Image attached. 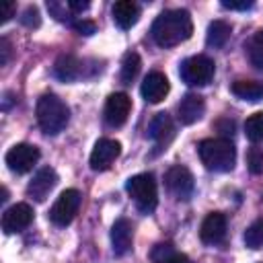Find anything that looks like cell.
<instances>
[{"label": "cell", "mask_w": 263, "mask_h": 263, "mask_svg": "<svg viewBox=\"0 0 263 263\" xmlns=\"http://www.w3.org/2000/svg\"><path fill=\"white\" fill-rule=\"evenodd\" d=\"M132 238H134V226L127 218L115 220L111 226V245L115 255H125L132 249Z\"/></svg>", "instance_id": "2e32d148"}, {"label": "cell", "mask_w": 263, "mask_h": 263, "mask_svg": "<svg viewBox=\"0 0 263 263\" xmlns=\"http://www.w3.org/2000/svg\"><path fill=\"white\" fill-rule=\"evenodd\" d=\"M245 134L251 142H263V111L253 113L245 121Z\"/></svg>", "instance_id": "cb8c5ba5"}, {"label": "cell", "mask_w": 263, "mask_h": 263, "mask_svg": "<svg viewBox=\"0 0 263 263\" xmlns=\"http://www.w3.org/2000/svg\"><path fill=\"white\" fill-rule=\"evenodd\" d=\"M164 185L166 191L177 199V201H187L193 193V175L187 166L175 164L166 171L164 175Z\"/></svg>", "instance_id": "52a82bcc"}, {"label": "cell", "mask_w": 263, "mask_h": 263, "mask_svg": "<svg viewBox=\"0 0 263 263\" xmlns=\"http://www.w3.org/2000/svg\"><path fill=\"white\" fill-rule=\"evenodd\" d=\"M222 6L224 8H230V10H249V8H253V2L249 0H245V2H228V0H222Z\"/></svg>", "instance_id": "d6a6232c"}, {"label": "cell", "mask_w": 263, "mask_h": 263, "mask_svg": "<svg viewBox=\"0 0 263 263\" xmlns=\"http://www.w3.org/2000/svg\"><path fill=\"white\" fill-rule=\"evenodd\" d=\"M214 70H216L214 60H210L208 55H193L181 64L179 74L183 82H187L189 86H205L212 82Z\"/></svg>", "instance_id": "5b68a950"}, {"label": "cell", "mask_w": 263, "mask_h": 263, "mask_svg": "<svg viewBox=\"0 0 263 263\" xmlns=\"http://www.w3.org/2000/svg\"><path fill=\"white\" fill-rule=\"evenodd\" d=\"M247 164H249V171L253 175H261L263 173V150L261 148H251L247 152Z\"/></svg>", "instance_id": "484cf974"}, {"label": "cell", "mask_w": 263, "mask_h": 263, "mask_svg": "<svg viewBox=\"0 0 263 263\" xmlns=\"http://www.w3.org/2000/svg\"><path fill=\"white\" fill-rule=\"evenodd\" d=\"M35 115H37V123L41 132L47 136H58L60 132L66 129L70 121L68 105L55 95H41L35 107Z\"/></svg>", "instance_id": "3957f363"}, {"label": "cell", "mask_w": 263, "mask_h": 263, "mask_svg": "<svg viewBox=\"0 0 263 263\" xmlns=\"http://www.w3.org/2000/svg\"><path fill=\"white\" fill-rule=\"evenodd\" d=\"M245 49H247V58L251 66L257 70H263V31L253 33L251 39L245 43Z\"/></svg>", "instance_id": "7402d4cb"}, {"label": "cell", "mask_w": 263, "mask_h": 263, "mask_svg": "<svg viewBox=\"0 0 263 263\" xmlns=\"http://www.w3.org/2000/svg\"><path fill=\"white\" fill-rule=\"evenodd\" d=\"M58 183V173L51 166H43L35 173V177L27 185V195L35 201H45V197L51 193V189Z\"/></svg>", "instance_id": "7c38bea8"}, {"label": "cell", "mask_w": 263, "mask_h": 263, "mask_svg": "<svg viewBox=\"0 0 263 263\" xmlns=\"http://www.w3.org/2000/svg\"><path fill=\"white\" fill-rule=\"evenodd\" d=\"M14 14H16V6H14L12 2H4V4L0 6V16H2L0 21H2V23L10 21V18H12Z\"/></svg>", "instance_id": "4dcf8cb0"}, {"label": "cell", "mask_w": 263, "mask_h": 263, "mask_svg": "<svg viewBox=\"0 0 263 263\" xmlns=\"http://www.w3.org/2000/svg\"><path fill=\"white\" fill-rule=\"evenodd\" d=\"M173 253H175V249H173L171 242H160V245H156V247L152 249L150 257H152V261H156V263H164Z\"/></svg>", "instance_id": "4316f807"}, {"label": "cell", "mask_w": 263, "mask_h": 263, "mask_svg": "<svg viewBox=\"0 0 263 263\" xmlns=\"http://www.w3.org/2000/svg\"><path fill=\"white\" fill-rule=\"evenodd\" d=\"M0 51H2L0 64H2V66H6V64H8V60H10V43H8V39H6V37H2V39H0Z\"/></svg>", "instance_id": "836d02e7"}, {"label": "cell", "mask_w": 263, "mask_h": 263, "mask_svg": "<svg viewBox=\"0 0 263 263\" xmlns=\"http://www.w3.org/2000/svg\"><path fill=\"white\" fill-rule=\"evenodd\" d=\"M125 189L129 193V197L134 199L136 208L142 214H152L156 203H158V189H156V181L154 175L150 173H140L127 179Z\"/></svg>", "instance_id": "277c9868"}, {"label": "cell", "mask_w": 263, "mask_h": 263, "mask_svg": "<svg viewBox=\"0 0 263 263\" xmlns=\"http://www.w3.org/2000/svg\"><path fill=\"white\" fill-rule=\"evenodd\" d=\"M168 90H171V84H168V78L162 72H150L144 78L142 86H140V92H142L146 103H160V101H164Z\"/></svg>", "instance_id": "5bb4252c"}, {"label": "cell", "mask_w": 263, "mask_h": 263, "mask_svg": "<svg viewBox=\"0 0 263 263\" xmlns=\"http://www.w3.org/2000/svg\"><path fill=\"white\" fill-rule=\"evenodd\" d=\"M138 72H140V55L136 51L125 53L123 62H121V82L132 84V80L138 76Z\"/></svg>", "instance_id": "603a6c76"}, {"label": "cell", "mask_w": 263, "mask_h": 263, "mask_svg": "<svg viewBox=\"0 0 263 263\" xmlns=\"http://www.w3.org/2000/svg\"><path fill=\"white\" fill-rule=\"evenodd\" d=\"M132 111V99L125 92H113L105 103V121L111 127H121Z\"/></svg>", "instance_id": "9c48e42d"}, {"label": "cell", "mask_w": 263, "mask_h": 263, "mask_svg": "<svg viewBox=\"0 0 263 263\" xmlns=\"http://www.w3.org/2000/svg\"><path fill=\"white\" fill-rule=\"evenodd\" d=\"M177 111H179V121L185 123V125H191V123H195V121H199L203 117V113H205V101H203L201 95L189 92V95H185L181 99Z\"/></svg>", "instance_id": "9a60e30c"}, {"label": "cell", "mask_w": 263, "mask_h": 263, "mask_svg": "<svg viewBox=\"0 0 263 263\" xmlns=\"http://www.w3.org/2000/svg\"><path fill=\"white\" fill-rule=\"evenodd\" d=\"M88 6H90L88 0H70V2H68V8H70L72 14H80V12L86 10Z\"/></svg>", "instance_id": "1f68e13d"}, {"label": "cell", "mask_w": 263, "mask_h": 263, "mask_svg": "<svg viewBox=\"0 0 263 263\" xmlns=\"http://www.w3.org/2000/svg\"><path fill=\"white\" fill-rule=\"evenodd\" d=\"M21 23H23L25 27H29V29H33V27H39V25H41V16H39V10H37L35 6H27V8L23 10V14H21Z\"/></svg>", "instance_id": "83f0119b"}, {"label": "cell", "mask_w": 263, "mask_h": 263, "mask_svg": "<svg viewBox=\"0 0 263 263\" xmlns=\"http://www.w3.org/2000/svg\"><path fill=\"white\" fill-rule=\"evenodd\" d=\"M148 136L156 142L158 148L166 146L173 136H175V125H173V119L168 113H156L150 121V127H148Z\"/></svg>", "instance_id": "e0dca14e"}, {"label": "cell", "mask_w": 263, "mask_h": 263, "mask_svg": "<svg viewBox=\"0 0 263 263\" xmlns=\"http://www.w3.org/2000/svg\"><path fill=\"white\" fill-rule=\"evenodd\" d=\"M226 236V216L222 212H212L203 218L199 228V238L205 245H218Z\"/></svg>", "instance_id": "4fadbf2b"}, {"label": "cell", "mask_w": 263, "mask_h": 263, "mask_svg": "<svg viewBox=\"0 0 263 263\" xmlns=\"http://www.w3.org/2000/svg\"><path fill=\"white\" fill-rule=\"evenodd\" d=\"M164 263H191V259H189L187 255H183V253H177V251H175V253H173Z\"/></svg>", "instance_id": "e575fe53"}, {"label": "cell", "mask_w": 263, "mask_h": 263, "mask_svg": "<svg viewBox=\"0 0 263 263\" xmlns=\"http://www.w3.org/2000/svg\"><path fill=\"white\" fill-rule=\"evenodd\" d=\"M47 8H49V12L58 18V21H70L68 16H66V6L64 4H60V2H47Z\"/></svg>", "instance_id": "f546056e"}, {"label": "cell", "mask_w": 263, "mask_h": 263, "mask_svg": "<svg viewBox=\"0 0 263 263\" xmlns=\"http://www.w3.org/2000/svg\"><path fill=\"white\" fill-rule=\"evenodd\" d=\"M72 29L78 31L80 35H92V33H97V25H95L92 21H86V18L74 21V23H72Z\"/></svg>", "instance_id": "f1b7e54d"}, {"label": "cell", "mask_w": 263, "mask_h": 263, "mask_svg": "<svg viewBox=\"0 0 263 263\" xmlns=\"http://www.w3.org/2000/svg\"><path fill=\"white\" fill-rule=\"evenodd\" d=\"M39 160V148L33 144H14L6 152V164L12 173H29Z\"/></svg>", "instance_id": "ba28073f"}, {"label": "cell", "mask_w": 263, "mask_h": 263, "mask_svg": "<svg viewBox=\"0 0 263 263\" xmlns=\"http://www.w3.org/2000/svg\"><path fill=\"white\" fill-rule=\"evenodd\" d=\"M230 33H232V27L226 23V21H212L208 25V35H205V43L214 49L218 47H224L226 41L230 39Z\"/></svg>", "instance_id": "ffe728a7"}, {"label": "cell", "mask_w": 263, "mask_h": 263, "mask_svg": "<svg viewBox=\"0 0 263 263\" xmlns=\"http://www.w3.org/2000/svg\"><path fill=\"white\" fill-rule=\"evenodd\" d=\"M80 201H82V195H80L78 189H66V191H62L58 195L55 203L49 210V220L55 226H68L74 220V216L78 214Z\"/></svg>", "instance_id": "8992f818"}, {"label": "cell", "mask_w": 263, "mask_h": 263, "mask_svg": "<svg viewBox=\"0 0 263 263\" xmlns=\"http://www.w3.org/2000/svg\"><path fill=\"white\" fill-rule=\"evenodd\" d=\"M245 245L249 249H261L263 247V218L255 220L247 230H245Z\"/></svg>", "instance_id": "d4e9b609"}, {"label": "cell", "mask_w": 263, "mask_h": 263, "mask_svg": "<svg viewBox=\"0 0 263 263\" xmlns=\"http://www.w3.org/2000/svg\"><path fill=\"white\" fill-rule=\"evenodd\" d=\"M201 164L214 173H228L236 162V148L228 138H208L197 146Z\"/></svg>", "instance_id": "7a4b0ae2"}, {"label": "cell", "mask_w": 263, "mask_h": 263, "mask_svg": "<svg viewBox=\"0 0 263 263\" xmlns=\"http://www.w3.org/2000/svg\"><path fill=\"white\" fill-rule=\"evenodd\" d=\"M31 222H33V208L29 203H14L2 214V230L6 234L21 232Z\"/></svg>", "instance_id": "8fae6325"}, {"label": "cell", "mask_w": 263, "mask_h": 263, "mask_svg": "<svg viewBox=\"0 0 263 263\" xmlns=\"http://www.w3.org/2000/svg\"><path fill=\"white\" fill-rule=\"evenodd\" d=\"M111 14L119 29H132L140 21V6L132 0H119L113 4Z\"/></svg>", "instance_id": "ac0fdd59"}, {"label": "cell", "mask_w": 263, "mask_h": 263, "mask_svg": "<svg viewBox=\"0 0 263 263\" xmlns=\"http://www.w3.org/2000/svg\"><path fill=\"white\" fill-rule=\"evenodd\" d=\"M53 74L64 82H72L82 74V62L78 58L70 55V53L60 55L55 66H53Z\"/></svg>", "instance_id": "d6986e66"}, {"label": "cell", "mask_w": 263, "mask_h": 263, "mask_svg": "<svg viewBox=\"0 0 263 263\" xmlns=\"http://www.w3.org/2000/svg\"><path fill=\"white\" fill-rule=\"evenodd\" d=\"M232 92L242 101H259L263 97V84L255 80H236L232 82Z\"/></svg>", "instance_id": "44dd1931"}, {"label": "cell", "mask_w": 263, "mask_h": 263, "mask_svg": "<svg viewBox=\"0 0 263 263\" xmlns=\"http://www.w3.org/2000/svg\"><path fill=\"white\" fill-rule=\"evenodd\" d=\"M191 33H193V21L191 14L183 8L164 10L160 16H156L152 25V39L160 47H175L187 41Z\"/></svg>", "instance_id": "6da1fadb"}, {"label": "cell", "mask_w": 263, "mask_h": 263, "mask_svg": "<svg viewBox=\"0 0 263 263\" xmlns=\"http://www.w3.org/2000/svg\"><path fill=\"white\" fill-rule=\"evenodd\" d=\"M119 154H121V144L117 140L101 138V140H97V144L90 152V168L92 171H107Z\"/></svg>", "instance_id": "30bf717a"}]
</instances>
